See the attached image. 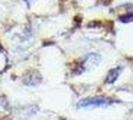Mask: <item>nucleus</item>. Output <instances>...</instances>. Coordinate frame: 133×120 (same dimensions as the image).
Instances as JSON below:
<instances>
[{
  "label": "nucleus",
  "instance_id": "1",
  "mask_svg": "<svg viewBox=\"0 0 133 120\" xmlns=\"http://www.w3.org/2000/svg\"><path fill=\"white\" fill-rule=\"evenodd\" d=\"M111 103V101L103 97H94V98H87L79 101L78 107L81 108H92V107H104Z\"/></svg>",
  "mask_w": 133,
  "mask_h": 120
},
{
  "label": "nucleus",
  "instance_id": "2",
  "mask_svg": "<svg viewBox=\"0 0 133 120\" xmlns=\"http://www.w3.org/2000/svg\"><path fill=\"white\" fill-rule=\"evenodd\" d=\"M100 61H101V57H100L99 55H97V54H90V55H88V57H87L85 62H84V66L87 65L89 68L97 66L100 63Z\"/></svg>",
  "mask_w": 133,
  "mask_h": 120
},
{
  "label": "nucleus",
  "instance_id": "3",
  "mask_svg": "<svg viewBox=\"0 0 133 120\" xmlns=\"http://www.w3.org/2000/svg\"><path fill=\"white\" fill-rule=\"evenodd\" d=\"M120 71H121V68H114V69H111L110 71H109V73H108V76H107V79H106V82L107 83H109V84H111V83H113L115 80L118 78V75H119Z\"/></svg>",
  "mask_w": 133,
  "mask_h": 120
},
{
  "label": "nucleus",
  "instance_id": "4",
  "mask_svg": "<svg viewBox=\"0 0 133 120\" xmlns=\"http://www.w3.org/2000/svg\"><path fill=\"white\" fill-rule=\"evenodd\" d=\"M25 1H26L27 3H31L32 2V0H25Z\"/></svg>",
  "mask_w": 133,
  "mask_h": 120
}]
</instances>
